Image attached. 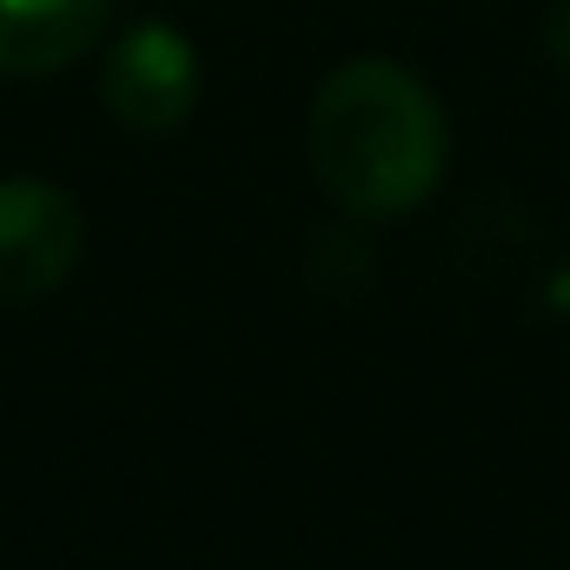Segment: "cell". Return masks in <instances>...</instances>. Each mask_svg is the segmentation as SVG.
Segmentation results:
<instances>
[{
	"mask_svg": "<svg viewBox=\"0 0 570 570\" xmlns=\"http://www.w3.org/2000/svg\"><path fill=\"white\" fill-rule=\"evenodd\" d=\"M305 153L332 206H345L352 219H405L444 179L451 127L412 67L358 53L312 94Z\"/></svg>",
	"mask_w": 570,
	"mask_h": 570,
	"instance_id": "6da1fadb",
	"label": "cell"
},
{
	"mask_svg": "<svg viewBox=\"0 0 570 570\" xmlns=\"http://www.w3.org/2000/svg\"><path fill=\"white\" fill-rule=\"evenodd\" d=\"M87 213L53 179H0V305H33L80 266Z\"/></svg>",
	"mask_w": 570,
	"mask_h": 570,
	"instance_id": "7a4b0ae2",
	"label": "cell"
},
{
	"mask_svg": "<svg viewBox=\"0 0 570 570\" xmlns=\"http://www.w3.org/2000/svg\"><path fill=\"white\" fill-rule=\"evenodd\" d=\"M100 100L120 127L134 134H173L193 107H199V47L166 27V20H140L107 47L100 67Z\"/></svg>",
	"mask_w": 570,
	"mask_h": 570,
	"instance_id": "3957f363",
	"label": "cell"
},
{
	"mask_svg": "<svg viewBox=\"0 0 570 570\" xmlns=\"http://www.w3.org/2000/svg\"><path fill=\"white\" fill-rule=\"evenodd\" d=\"M127 0H0V73L40 80L100 47Z\"/></svg>",
	"mask_w": 570,
	"mask_h": 570,
	"instance_id": "277c9868",
	"label": "cell"
},
{
	"mask_svg": "<svg viewBox=\"0 0 570 570\" xmlns=\"http://www.w3.org/2000/svg\"><path fill=\"white\" fill-rule=\"evenodd\" d=\"M544 47H551V60L570 73V0H558V7L544 13Z\"/></svg>",
	"mask_w": 570,
	"mask_h": 570,
	"instance_id": "5b68a950",
	"label": "cell"
}]
</instances>
